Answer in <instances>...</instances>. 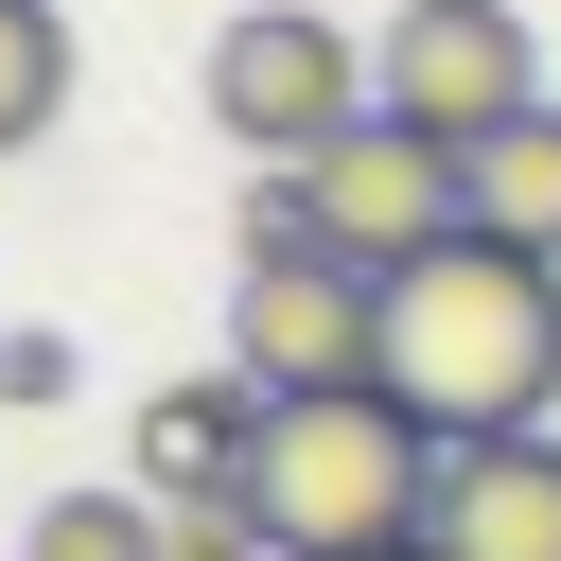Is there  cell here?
Returning a JSON list of instances; mask_svg holds the SVG:
<instances>
[{
    "mask_svg": "<svg viewBox=\"0 0 561 561\" xmlns=\"http://www.w3.org/2000/svg\"><path fill=\"white\" fill-rule=\"evenodd\" d=\"M421 561H561V438H456L438 456V508H421Z\"/></svg>",
    "mask_w": 561,
    "mask_h": 561,
    "instance_id": "7",
    "label": "cell"
},
{
    "mask_svg": "<svg viewBox=\"0 0 561 561\" xmlns=\"http://www.w3.org/2000/svg\"><path fill=\"white\" fill-rule=\"evenodd\" d=\"M70 123V18L53 0H0V158Z\"/></svg>",
    "mask_w": 561,
    "mask_h": 561,
    "instance_id": "11",
    "label": "cell"
},
{
    "mask_svg": "<svg viewBox=\"0 0 561 561\" xmlns=\"http://www.w3.org/2000/svg\"><path fill=\"white\" fill-rule=\"evenodd\" d=\"M368 105H403L421 140H491V123H526V105H543V35H526V0H403V18L368 35Z\"/></svg>",
    "mask_w": 561,
    "mask_h": 561,
    "instance_id": "4",
    "label": "cell"
},
{
    "mask_svg": "<svg viewBox=\"0 0 561 561\" xmlns=\"http://www.w3.org/2000/svg\"><path fill=\"white\" fill-rule=\"evenodd\" d=\"M210 123H228L245 158H316V140H351V123H368V53H351V18H333V0H245V18L210 35Z\"/></svg>",
    "mask_w": 561,
    "mask_h": 561,
    "instance_id": "3",
    "label": "cell"
},
{
    "mask_svg": "<svg viewBox=\"0 0 561 561\" xmlns=\"http://www.w3.org/2000/svg\"><path fill=\"white\" fill-rule=\"evenodd\" d=\"M245 438H263V386H245V368H193V386L140 403V491H228Z\"/></svg>",
    "mask_w": 561,
    "mask_h": 561,
    "instance_id": "8",
    "label": "cell"
},
{
    "mask_svg": "<svg viewBox=\"0 0 561 561\" xmlns=\"http://www.w3.org/2000/svg\"><path fill=\"white\" fill-rule=\"evenodd\" d=\"M175 561H280L263 508H245V473H228V491H175Z\"/></svg>",
    "mask_w": 561,
    "mask_h": 561,
    "instance_id": "12",
    "label": "cell"
},
{
    "mask_svg": "<svg viewBox=\"0 0 561 561\" xmlns=\"http://www.w3.org/2000/svg\"><path fill=\"white\" fill-rule=\"evenodd\" d=\"M456 193H473V228H491V245L561 263V105H526V123L456 140Z\"/></svg>",
    "mask_w": 561,
    "mask_h": 561,
    "instance_id": "9",
    "label": "cell"
},
{
    "mask_svg": "<svg viewBox=\"0 0 561 561\" xmlns=\"http://www.w3.org/2000/svg\"><path fill=\"white\" fill-rule=\"evenodd\" d=\"M228 368L263 403H316V386H386V280L298 245V263H245L228 280Z\"/></svg>",
    "mask_w": 561,
    "mask_h": 561,
    "instance_id": "6",
    "label": "cell"
},
{
    "mask_svg": "<svg viewBox=\"0 0 561 561\" xmlns=\"http://www.w3.org/2000/svg\"><path fill=\"white\" fill-rule=\"evenodd\" d=\"M298 193H316V245H333V263H368V280H403L421 245H456V228H473L456 140H421L403 105H368L351 140H316V158H298Z\"/></svg>",
    "mask_w": 561,
    "mask_h": 561,
    "instance_id": "5",
    "label": "cell"
},
{
    "mask_svg": "<svg viewBox=\"0 0 561 561\" xmlns=\"http://www.w3.org/2000/svg\"><path fill=\"white\" fill-rule=\"evenodd\" d=\"M438 421L421 403H386V386H316V403H263V438H245V508H263V543L280 561H403L421 543V508H438Z\"/></svg>",
    "mask_w": 561,
    "mask_h": 561,
    "instance_id": "2",
    "label": "cell"
},
{
    "mask_svg": "<svg viewBox=\"0 0 561 561\" xmlns=\"http://www.w3.org/2000/svg\"><path fill=\"white\" fill-rule=\"evenodd\" d=\"M18 561H175V491H53Z\"/></svg>",
    "mask_w": 561,
    "mask_h": 561,
    "instance_id": "10",
    "label": "cell"
},
{
    "mask_svg": "<svg viewBox=\"0 0 561 561\" xmlns=\"http://www.w3.org/2000/svg\"><path fill=\"white\" fill-rule=\"evenodd\" d=\"M386 403H421L438 438H526L561 403V263L456 228L386 280Z\"/></svg>",
    "mask_w": 561,
    "mask_h": 561,
    "instance_id": "1",
    "label": "cell"
},
{
    "mask_svg": "<svg viewBox=\"0 0 561 561\" xmlns=\"http://www.w3.org/2000/svg\"><path fill=\"white\" fill-rule=\"evenodd\" d=\"M0 403H70V333H0Z\"/></svg>",
    "mask_w": 561,
    "mask_h": 561,
    "instance_id": "13",
    "label": "cell"
}]
</instances>
